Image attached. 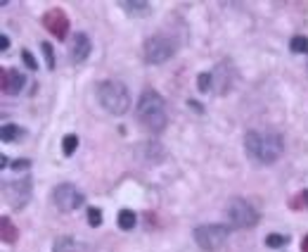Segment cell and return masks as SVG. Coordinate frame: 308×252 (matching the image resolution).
<instances>
[{
	"label": "cell",
	"instance_id": "6da1fadb",
	"mask_svg": "<svg viewBox=\"0 0 308 252\" xmlns=\"http://www.w3.org/2000/svg\"><path fill=\"white\" fill-rule=\"evenodd\" d=\"M244 152L254 164L270 166L285 152V141L280 134L273 131H246L244 134Z\"/></svg>",
	"mask_w": 308,
	"mask_h": 252
},
{
	"label": "cell",
	"instance_id": "7a4b0ae2",
	"mask_svg": "<svg viewBox=\"0 0 308 252\" xmlns=\"http://www.w3.org/2000/svg\"><path fill=\"white\" fill-rule=\"evenodd\" d=\"M135 114H138L140 126L147 129L149 134H162L166 129V103L154 88H145L140 93Z\"/></svg>",
	"mask_w": 308,
	"mask_h": 252
},
{
	"label": "cell",
	"instance_id": "3957f363",
	"mask_svg": "<svg viewBox=\"0 0 308 252\" xmlns=\"http://www.w3.org/2000/svg\"><path fill=\"white\" fill-rule=\"evenodd\" d=\"M97 103L114 117H121L131 107V93L119 81H102L97 86Z\"/></svg>",
	"mask_w": 308,
	"mask_h": 252
},
{
	"label": "cell",
	"instance_id": "277c9868",
	"mask_svg": "<svg viewBox=\"0 0 308 252\" xmlns=\"http://www.w3.org/2000/svg\"><path fill=\"white\" fill-rule=\"evenodd\" d=\"M178 53L176 38H171L166 33H154L145 40L142 46V57L147 64H164Z\"/></svg>",
	"mask_w": 308,
	"mask_h": 252
},
{
	"label": "cell",
	"instance_id": "5b68a950",
	"mask_svg": "<svg viewBox=\"0 0 308 252\" xmlns=\"http://www.w3.org/2000/svg\"><path fill=\"white\" fill-rule=\"evenodd\" d=\"M225 214H228V219L235 229H254L261 221V214L256 212V207L244 197H232L225 207Z\"/></svg>",
	"mask_w": 308,
	"mask_h": 252
},
{
	"label": "cell",
	"instance_id": "8992f818",
	"mask_svg": "<svg viewBox=\"0 0 308 252\" xmlns=\"http://www.w3.org/2000/svg\"><path fill=\"white\" fill-rule=\"evenodd\" d=\"M228 236H230V229L223 224H204L194 229V243L207 252H216L228 240Z\"/></svg>",
	"mask_w": 308,
	"mask_h": 252
},
{
	"label": "cell",
	"instance_id": "52a82bcc",
	"mask_svg": "<svg viewBox=\"0 0 308 252\" xmlns=\"http://www.w3.org/2000/svg\"><path fill=\"white\" fill-rule=\"evenodd\" d=\"M31 193H33V181H31L29 176L15 179L12 183H5V186H3V197H5V202H8L15 212H19V209H24V207L29 205Z\"/></svg>",
	"mask_w": 308,
	"mask_h": 252
},
{
	"label": "cell",
	"instance_id": "ba28073f",
	"mask_svg": "<svg viewBox=\"0 0 308 252\" xmlns=\"http://www.w3.org/2000/svg\"><path fill=\"white\" fill-rule=\"evenodd\" d=\"M53 202L60 212L69 214V212H74V209H78V207L83 205L85 195L74 186V183H60V186L53 190Z\"/></svg>",
	"mask_w": 308,
	"mask_h": 252
},
{
	"label": "cell",
	"instance_id": "9c48e42d",
	"mask_svg": "<svg viewBox=\"0 0 308 252\" xmlns=\"http://www.w3.org/2000/svg\"><path fill=\"white\" fill-rule=\"evenodd\" d=\"M43 26L53 33L57 40H64L69 33V17L62 8H53L43 15Z\"/></svg>",
	"mask_w": 308,
	"mask_h": 252
},
{
	"label": "cell",
	"instance_id": "30bf717a",
	"mask_svg": "<svg viewBox=\"0 0 308 252\" xmlns=\"http://www.w3.org/2000/svg\"><path fill=\"white\" fill-rule=\"evenodd\" d=\"M90 55V38L85 36L83 31H78L71 36V43H69V57L74 64H83Z\"/></svg>",
	"mask_w": 308,
	"mask_h": 252
},
{
	"label": "cell",
	"instance_id": "8fae6325",
	"mask_svg": "<svg viewBox=\"0 0 308 252\" xmlns=\"http://www.w3.org/2000/svg\"><path fill=\"white\" fill-rule=\"evenodd\" d=\"M26 76L19 69H3V93L5 95H17L22 93Z\"/></svg>",
	"mask_w": 308,
	"mask_h": 252
},
{
	"label": "cell",
	"instance_id": "7c38bea8",
	"mask_svg": "<svg viewBox=\"0 0 308 252\" xmlns=\"http://www.w3.org/2000/svg\"><path fill=\"white\" fill-rule=\"evenodd\" d=\"M119 8H123L126 15L145 17L149 12V3H142V0H123V3H119Z\"/></svg>",
	"mask_w": 308,
	"mask_h": 252
},
{
	"label": "cell",
	"instance_id": "4fadbf2b",
	"mask_svg": "<svg viewBox=\"0 0 308 252\" xmlns=\"http://www.w3.org/2000/svg\"><path fill=\"white\" fill-rule=\"evenodd\" d=\"M0 233H3V243H17V238H19V231H17V226L12 224V219L10 217H3L0 219Z\"/></svg>",
	"mask_w": 308,
	"mask_h": 252
},
{
	"label": "cell",
	"instance_id": "5bb4252c",
	"mask_svg": "<svg viewBox=\"0 0 308 252\" xmlns=\"http://www.w3.org/2000/svg\"><path fill=\"white\" fill-rule=\"evenodd\" d=\"M0 136H3V141L5 143H19L24 136H26V131L17 124H5L3 126V131H0Z\"/></svg>",
	"mask_w": 308,
	"mask_h": 252
},
{
	"label": "cell",
	"instance_id": "9a60e30c",
	"mask_svg": "<svg viewBox=\"0 0 308 252\" xmlns=\"http://www.w3.org/2000/svg\"><path fill=\"white\" fill-rule=\"evenodd\" d=\"M287 207L294 209V212H306L308 209V188L289 197V200H287Z\"/></svg>",
	"mask_w": 308,
	"mask_h": 252
},
{
	"label": "cell",
	"instance_id": "2e32d148",
	"mask_svg": "<svg viewBox=\"0 0 308 252\" xmlns=\"http://www.w3.org/2000/svg\"><path fill=\"white\" fill-rule=\"evenodd\" d=\"M135 221H138V217H135L133 209H121L119 217H116V224H119V229L121 231H131L133 226H135Z\"/></svg>",
	"mask_w": 308,
	"mask_h": 252
},
{
	"label": "cell",
	"instance_id": "e0dca14e",
	"mask_svg": "<svg viewBox=\"0 0 308 252\" xmlns=\"http://www.w3.org/2000/svg\"><path fill=\"white\" fill-rule=\"evenodd\" d=\"M78 148V136L76 134H67L64 138H62V155L64 157H71L74 152H76Z\"/></svg>",
	"mask_w": 308,
	"mask_h": 252
},
{
	"label": "cell",
	"instance_id": "ac0fdd59",
	"mask_svg": "<svg viewBox=\"0 0 308 252\" xmlns=\"http://www.w3.org/2000/svg\"><path fill=\"white\" fill-rule=\"evenodd\" d=\"M289 48H292V53H296V55H308V36H294Z\"/></svg>",
	"mask_w": 308,
	"mask_h": 252
},
{
	"label": "cell",
	"instance_id": "d6986e66",
	"mask_svg": "<svg viewBox=\"0 0 308 252\" xmlns=\"http://www.w3.org/2000/svg\"><path fill=\"white\" fill-rule=\"evenodd\" d=\"M287 243H289V238L282 236V233H270V236L266 238V245H268V247H273V250H277V247H285Z\"/></svg>",
	"mask_w": 308,
	"mask_h": 252
},
{
	"label": "cell",
	"instance_id": "ffe728a7",
	"mask_svg": "<svg viewBox=\"0 0 308 252\" xmlns=\"http://www.w3.org/2000/svg\"><path fill=\"white\" fill-rule=\"evenodd\" d=\"M85 217H88V224H90L92 229H97V226L102 224V209L100 207H88V214H85Z\"/></svg>",
	"mask_w": 308,
	"mask_h": 252
},
{
	"label": "cell",
	"instance_id": "44dd1931",
	"mask_svg": "<svg viewBox=\"0 0 308 252\" xmlns=\"http://www.w3.org/2000/svg\"><path fill=\"white\" fill-rule=\"evenodd\" d=\"M40 50H43V57H45L47 69H55V50H53V46H50L47 40H43V43H40Z\"/></svg>",
	"mask_w": 308,
	"mask_h": 252
},
{
	"label": "cell",
	"instance_id": "7402d4cb",
	"mask_svg": "<svg viewBox=\"0 0 308 252\" xmlns=\"http://www.w3.org/2000/svg\"><path fill=\"white\" fill-rule=\"evenodd\" d=\"M211 83H214V74H199L197 76V88H199L201 93H207V91H211Z\"/></svg>",
	"mask_w": 308,
	"mask_h": 252
},
{
	"label": "cell",
	"instance_id": "603a6c76",
	"mask_svg": "<svg viewBox=\"0 0 308 252\" xmlns=\"http://www.w3.org/2000/svg\"><path fill=\"white\" fill-rule=\"evenodd\" d=\"M10 166H12V172H24V169H31V159H26V157L15 159Z\"/></svg>",
	"mask_w": 308,
	"mask_h": 252
},
{
	"label": "cell",
	"instance_id": "cb8c5ba5",
	"mask_svg": "<svg viewBox=\"0 0 308 252\" xmlns=\"http://www.w3.org/2000/svg\"><path fill=\"white\" fill-rule=\"evenodd\" d=\"M22 60H24V64H26V67H29L31 71H33V69H38V64H36V57L31 55L29 50H22Z\"/></svg>",
	"mask_w": 308,
	"mask_h": 252
},
{
	"label": "cell",
	"instance_id": "d4e9b609",
	"mask_svg": "<svg viewBox=\"0 0 308 252\" xmlns=\"http://www.w3.org/2000/svg\"><path fill=\"white\" fill-rule=\"evenodd\" d=\"M0 48H3V50H8V48H10V38H8V36H3V38H0Z\"/></svg>",
	"mask_w": 308,
	"mask_h": 252
},
{
	"label": "cell",
	"instance_id": "484cf974",
	"mask_svg": "<svg viewBox=\"0 0 308 252\" xmlns=\"http://www.w3.org/2000/svg\"><path fill=\"white\" fill-rule=\"evenodd\" d=\"M301 252H308V236L301 240Z\"/></svg>",
	"mask_w": 308,
	"mask_h": 252
}]
</instances>
